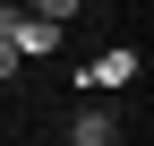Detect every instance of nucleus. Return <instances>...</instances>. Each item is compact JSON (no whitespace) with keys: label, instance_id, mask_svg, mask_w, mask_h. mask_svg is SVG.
<instances>
[{"label":"nucleus","instance_id":"1","mask_svg":"<svg viewBox=\"0 0 154 146\" xmlns=\"http://www.w3.org/2000/svg\"><path fill=\"white\" fill-rule=\"evenodd\" d=\"M77 78H86L94 95H120V86H137V52H128V43H111V52H94Z\"/></svg>","mask_w":154,"mask_h":146},{"label":"nucleus","instance_id":"2","mask_svg":"<svg viewBox=\"0 0 154 146\" xmlns=\"http://www.w3.org/2000/svg\"><path fill=\"white\" fill-rule=\"evenodd\" d=\"M9 43H17V60H51V52H60V26H51V17H34L26 0H17V26H9Z\"/></svg>","mask_w":154,"mask_h":146},{"label":"nucleus","instance_id":"3","mask_svg":"<svg viewBox=\"0 0 154 146\" xmlns=\"http://www.w3.org/2000/svg\"><path fill=\"white\" fill-rule=\"evenodd\" d=\"M120 129H111V112H77L69 120V146H111Z\"/></svg>","mask_w":154,"mask_h":146},{"label":"nucleus","instance_id":"4","mask_svg":"<svg viewBox=\"0 0 154 146\" xmlns=\"http://www.w3.org/2000/svg\"><path fill=\"white\" fill-rule=\"evenodd\" d=\"M26 9H34V17H51V26L69 34V17H77V0H26Z\"/></svg>","mask_w":154,"mask_h":146}]
</instances>
